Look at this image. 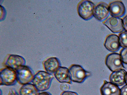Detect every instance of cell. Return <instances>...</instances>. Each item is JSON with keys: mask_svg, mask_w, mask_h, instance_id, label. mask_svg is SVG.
<instances>
[{"mask_svg": "<svg viewBox=\"0 0 127 95\" xmlns=\"http://www.w3.org/2000/svg\"><path fill=\"white\" fill-rule=\"evenodd\" d=\"M71 81L78 83H82L87 78L91 75V73L84 69L81 66L73 64L69 69Z\"/></svg>", "mask_w": 127, "mask_h": 95, "instance_id": "cell-2", "label": "cell"}, {"mask_svg": "<svg viewBox=\"0 0 127 95\" xmlns=\"http://www.w3.org/2000/svg\"><path fill=\"white\" fill-rule=\"evenodd\" d=\"M103 24L114 33H121L124 30L123 20L120 18L110 17L103 22Z\"/></svg>", "mask_w": 127, "mask_h": 95, "instance_id": "cell-7", "label": "cell"}, {"mask_svg": "<svg viewBox=\"0 0 127 95\" xmlns=\"http://www.w3.org/2000/svg\"><path fill=\"white\" fill-rule=\"evenodd\" d=\"M43 66L46 72L51 74L55 73L58 69L61 66L59 60L56 57L48 59L44 62Z\"/></svg>", "mask_w": 127, "mask_h": 95, "instance_id": "cell-15", "label": "cell"}, {"mask_svg": "<svg viewBox=\"0 0 127 95\" xmlns=\"http://www.w3.org/2000/svg\"><path fill=\"white\" fill-rule=\"evenodd\" d=\"M39 92L32 84L24 85L19 90L20 95H38Z\"/></svg>", "mask_w": 127, "mask_h": 95, "instance_id": "cell-16", "label": "cell"}, {"mask_svg": "<svg viewBox=\"0 0 127 95\" xmlns=\"http://www.w3.org/2000/svg\"><path fill=\"white\" fill-rule=\"evenodd\" d=\"M60 88L61 91L64 92L68 91L70 89L69 84L66 83H62L60 84Z\"/></svg>", "mask_w": 127, "mask_h": 95, "instance_id": "cell-19", "label": "cell"}, {"mask_svg": "<svg viewBox=\"0 0 127 95\" xmlns=\"http://www.w3.org/2000/svg\"><path fill=\"white\" fill-rule=\"evenodd\" d=\"M126 71L124 69H121L112 72L109 77L110 82L118 87L123 86L126 83Z\"/></svg>", "mask_w": 127, "mask_h": 95, "instance_id": "cell-12", "label": "cell"}, {"mask_svg": "<svg viewBox=\"0 0 127 95\" xmlns=\"http://www.w3.org/2000/svg\"><path fill=\"white\" fill-rule=\"evenodd\" d=\"M54 77L52 74L40 71L35 74L32 84L38 92H44L49 89Z\"/></svg>", "mask_w": 127, "mask_h": 95, "instance_id": "cell-1", "label": "cell"}, {"mask_svg": "<svg viewBox=\"0 0 127 95\" xmlns=\"http://www.w3.org/2000/svg\"><path fill=\"white\" fill-rule=\"evenodd\" d=\"M54 76L60 83H66L72 84L68 69L65 67H60L54 73Z\"/></svg>", "mask_w": 127, "mask_h": 95, "instance_id": "cell-13", "label": "cell"}, {"mask_svg": "<svg viewBox=\"0 0 127 95\" xmlns=\"http://www.w3.org/2000/svg\"><path fill=\"white\" fill-rule=\"evenodd\" d=\"M2 91L1 90H0V95H2Z\"/></svg>", "mask_w": 127, "mask_h": 95, "instance_id": "cell-27", "label": "cell"}, {"mask_svg": "<svg viewBox=\"0 0 127 95\" xmlns=\"http://www.w3.org/2000/svg\"><path fill=\"white\" fill-rule=\"evenodd\" d=\"M26 61L23 57L16 55H10L5 63L7 67L15 71L20 67L26 65Z\"/></svg>", "mask_w": 127, "mask_h": 95, "instance_id": "cell-11", "label": "cell"}, {"mask_svg": "<svg viewBox=\"0 0 127 95\" xmlns=\"http://www.w3.org/2000/svg\"><path fill=\"white\" fill-rule=\"evenodd\" d=\"M0 85L13 86L17 82L16 73L15 70L7 67L0 71Z\"/></svg>", "mask_w": 127, "mask_h": 95, "instance_id": "cell-5", "label": "cell"}, {"mask_svg": "<svg viewBox=\"0 0 127 95\" xmlns=\"http://www.w3.org/2000/svg\"><path fill=\"white\" fill-rule=\"evenodd\" d=\"M110 14L112 17L120 18L125 14L126 8L124 4L121 1L111 2L109 5Z\"/></svg>", "mask_w": 127, "mask_h": 95, "instance_id": "cell-9", "label": "cell"}, {"mask_svg": "<svg viewBox=\"0 0 127 95\" xmlns=\"http://www.w3.org/2000/svg\"><path fill=\"white\" fill-rule=\"evenodd\" d=\"M119 38L121 47L123 48H127V31L121 32L119 34Z\"/></svg>", "mask_w": 127, "mask_h": 95, "instance_id": "cell-17", "label": "cell"}, {"mask_svg": "<svg viewBox=\"0 0 127 95\" xmlns=\"http://www.w3.org/2000/svg\"><path fill=\"white\" fill-rule=\"evenodd\" d=\"M95 5L92 2L84 0L78 4L77 11L79 16L85 20H89L93 16Z\"/></svg>", "mask_w": 127, "mask_h": 95, "instance_id": "cell-3", "label": "cell"}, {"mask_svg": "<svg viewBox=\"0 0 127 95\" xmlns=\"http://www.w3.org/2000/svg\"><path fill=\"white\" fill-rule=\"evenodd\" d=\"M127 95V85L124 86L121 89V95Z\"/></svg>", "mask_w": 127, "mask_h": 95, "instance_id": "cell-21", "label": "cell"}, {"mask_svg": "<svg viewBox=\"0 0 127 95\" xmlns=\"http://www.w3.org/2000/svg\"><path fill=\"white\" fill-rule=\"evenodd\" d=\"M120 55L123 63L127 64V48H122L120 52Z\"/></svg>", "mask_w": 127, "mask_h": 95, "instance_id": "cell-18", "label": "cell"}, {"mask_svg": "<svg viewBox=\"0 0 127 95\" xmlns=\"http://www.w3.org/2000/svg\"><path fill=\"white\" fill-rule=\"evenodd\" d=\"M0 21H2L4 20L5 19L6 15V12L4 8L1 5H0Z\"/></svg>", "mask_w": 127, "mask_h": 95, "instance_id": "cell-20", "label": "cell"}, {"mask_svg": "<svg viewBox=\"0 0 127 95\" xmlns=\"http://www.w3.org/2000/svg\"><path fill=\"white\" fill-rule=\"evenodd\" d=\"M17 82L24 85L32 82L35 74L30 68L26 65L21 66L16 70Z\"/></svg>", "mask_w": 127, "mask_h": 95, "instance_id": "cell-4", "label": "cell"}, {"mask_svg": "<svg viewBox=\"0 0 127 95\" xmlns=\"http://www.w3.org/2000/svg\"><path fill=\"white\" fill-rule=\"evenodd\" d=\"M9 95H19L17 92L14 90L12 89L10 91Z\"/></svg>", "mask_w": 127, "mask_h": 95, "instance_id": "cell-24", "label": "cell"}, {"mask_svg": "<svg viewBox=\"0 0 127 95\" xmlns=\"http://www.w3.org/2000/svg\"><path fill=\"white\" fill-rule=\"evenodd\" d=\"M38 95H52L49 92H43L39 93Z\"/></svg>", "mask_w": 127, "mask_h": 95, "instance_id": "cell-25", "label": "cell"}, {"mask_svg": "<svg viewBox=\"0 0 127 95\" xmlns=\"http://www.w3.org/2000/svg\"><path fill=\"white\" fill-rule=\"evenodd\" d=\"M105 64L112 72L125 68L124 66L121 55L116 53L108 55L105 60Z\"/></svg>", "mask_w": 127, "mask_h": 95, "instance_id": "cell-6", "label": "cell"}, {"mask_svg": "<svg viewBox=\"0 0 127 95\" xmlns=\"http://www.w3.org/2000/svg\"><path fill=\"white\" fill-rule=\"evenodd\" d=\"M123 23L124 28L125 31H127V15L123 19Z\"/></svg>", "mask_w": 127, "mask_h": 95, "instance_id": "cell-23", "label": "cell"}, {"mask_svg": "<svg viewBox=\"0 0 127 95\" xmlns=\"http://www.w3.org/2000/svg\"><path fill=\"white\" fill-rule=\"evenodd\" d=\"M109 6L104 2H100L95 6L93 16L98 21H104L110 14Z\"/></svg>", "mask_w": 127, "mask_h": 95, "instance_id": "cell-8", "label": "cell"}, {"mask_svg": "<svg viewBox=\"0 0 127 95\" xmlns=\"http://www.w3.org/2000/svg\"><path fill=\"white\" fill-rule=\"evenodd\" d=\"M104 46L110 51L113 52L117 51L121 46L119 37L114 34L109 35L105 39Z\"/></svg>", "mask_w": 127, "mask_h": 95, "instance_id": "cell-10", "label": "cell"}, {"mask_svg": "<svg viewBox=\"0 0 127 95\" xmlns=\"http://www.w3.org/2000/svg\"><path fill=\"white\" fill-rule=\"evenodd\" d=\"M100 91L102 95H120L121 89L111 82L104 81Z\"/></svg>", "mask_w": 127, "mask_h": 95, "instance_id": "cell-14", "label": "cell"}, {"mask_svg": "<svg viewBox=\"0 0 127 95\" xmlns=\"http://www.w3.org/2000/svg\"><path fill=\"white\" fill-rule=\"evenodd\" d=\"M125 82L126 84L127 85V72L126 75V76Z\"/></svg>", "mask_w": 127, "mask_h": 95, "instance_id": "cell-26", "label": "cell"}, {"mask_svg": "<svg viewBox=\"0 0 127 95\" xmlns=\"http://www.w3.org/2000/svg\"><path fill=\"white\" fill-rule=\"evenodd\" d=\"M61 95H79L75 92L68 91L64 92Z\"/></svg>", "mask_w": 127, "mask_h": 95, "instance_id": "cell-22", "label": "cell"}]
</instances>
